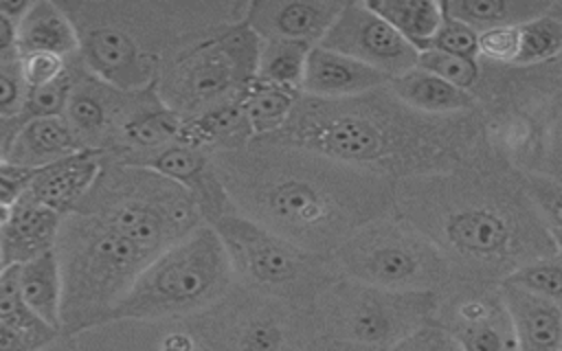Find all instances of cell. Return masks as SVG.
<instances>
[{
	"label": "cell",
	"mask_w": 562,
	"mask_h": 351,
	"mask_svg": "<svg viewBox=\"0 0 562 351\" xmlns=\"http://www.w3.org/2000/svg\"><path fill=\"white\" fill-rule=\"evenodd\" d=\"M443 254L450 287H496L516 268L562 254L525 178L485 140L457 167L395 182L393 213Z\"/></svg>",
	"instance_id": "1"
},
{
	"label": "cell",
	"mask_w": 562,
	"mask_h": 351,
	"mask_svg": "<svg viewBox=\"0 0 562 351\" xmlns=\"http://www.w3.org/2000/svg\"><path fill=\"white\" fill-rule=\"evenodd\" d=\"M211 162L239 215L316 254L393 213V180L314 151L250 138Z\"/></svg>",
	"instance_id": "2"
},
{
	"label": "cell",
	"mask_w": 562,
	"mask_h": 351,
	"mask_svg": "<svg viewBox=\"0 0 562 351\" xmlns=\"http://www.w3.org/2000/svg\"><path fill=\"white\" fill-rule=\"evenodd\" d=\"M259 140L321 154L393 182L441 173L481 143L479 107L424 114L404 105L386 83L345 99L299 94L285 125Z\"/></svg>",
	"instance_id": "3"
},
{
	"label": "cell",
	"mask_w": 562,
	"mask_h": 351,
	"mask_svg": "<svg viewBox=\"0 0 562 351\" xmlns=\"http://www.w3.org/2000/svg\"><path fill=\"white\" fill-rule=\"evenodd\" d=\"M77 35V61L121 88L154 86L160 64L202 33L244 20L239 0H59Z\"/></svg>",
	"instance_id": "4"
},
{
	"label": "cell",
	"mask_w": 562,
	"mask_h": 351,
	"mask_svg": "<svg viewBox=\"0 0 562 351\" xmlns=\"http://www.w3.org/2000/svg\"><path fill=\"white\" fill-rule=\"evenodd\" d=\"M485 145L520 173L560 178L562 61L501 66L479 59L472 88Z\"/></svg>",
	"instance_id": "5"
},
{
	"label": "cell",
	"mask_w": 562,
	"mask_h": 351,
	"mask_svg": "<svg viewBox=\"0 0 562 351\" xmlns=\"http://www.w3.org/2000/svg\"><path fill=\"white\" fill-rule=\"evenodd\" d=\"M55 254L61 276L59 331L66 338L105 325L112 307L154 259L108 224L81 213L61 217Z\"/></svg>",
	"instance_id": "6"
},
{
	"label": "cell",
	"mask_w": 562,
	"mask_h": 351,
	"mask_svg": "<svg viewBox=\"0 0 562 351\" xmlns=\"http://www.w3.org/2000/svg\"><path fill=\"white\" fill-rule=\"evenodd\" d=\"M72 213L97 217L151 257L204 224L193 197L169 178L101 158L99 173Z\"/></svg>",
	"instance_id": "7"
},
{
	"label": "cell",
	"mask_w": 562,
	"mask_h": 351,
	"mask_svg": "<svg viewBox=\"0 0 562 351\" xmlns=\"http://www.w3.org/2000/svg\"><path fill=\"white\" fill-rule=\"evenodd\" d=\"M235 283L226 250L209 224L156 254L112 307L108 322L187 318Z\"/></svg>",
	"instance_id": "8"
},
{
	"label": "cell",
	"mask_w": 562,
	"mask_h": 351,
	"mask_svg": "<svg viewBox=\"0 0 562 351\" xmlns=\"http://www.w3.org/2000/svg\"><path fill=\"white\" fill-rule=\"evenodd\" d=\"M261 39L244 20L215 26L176 48L158 68V99L184 121L239 101L257 77Z\"/></svg>",
	"instance_id": "9"
},
{
	"label": "cell",
	"mask_w": 562,
	"mask_h": 351,
	"mask_svg": "<svg viewBox=\"0 0 562 351\" xmlns=\"http://www.w3.org/2000/svg\"><path fill=\"white\" fill-rule=\"evenodd\" d=\"M200 351H301L318 333L312 307L233 283L215 303L182 318Z\"/></svg>",
	"instance_id": "10"
},
{
	"label": "cell",
	"mask_w": 562,
	"mask_h": 351,
	"mask_svg": "<svg viewBox=\"0 0 562 351\" xmlns=\"http://www.w3.org/2000/svg\"><path fill=\"white\" fill-rule=\"evenodd\" d=\"M220 237L237 283L312 307L340 276L329 254L299 248L281 235L250 222L235 208L209 224Z\"/></svg>",
	"instance_id": "11"
},
{
	"label": "cell",
	"mask_w": 562,
	"mask_h": 351,
	"mask_svg": "<svg viewBox=\"0 0 562 351\" xmlns=\"http://www.w3.org/2000/svg\"><path fill=\"white\" fill-rule=\"evenodd\" d=\"M329 257L340 276L393 292L443 294L452 285L435 244L395 215L360 226Z\"/></svg>",
	"instance_id": "12"
},
{
	"label": "cell",
	"mask_w": 562,
	"mask_h": 351,
	"mask_svg": "<svg viewBox=\"0 0 562 351\" xmlns=\"http://www.w3.org/2000/svg\"><path fill=\"white\" fill-rule=\"evenodd\" d=\"M437 292H393L338 276L312 305L323 338L386 351L435 318Z\"/></svg>",
	"instance_id": "13"
},
{
	"label": "cell",
	"mask_w": 562,
	"mask_h": 351,
	"mask_svg": "<svg viewBox=\"0 0 562 351\" xmlns=\"http://www.w3.org/2000/svg\"><path fill=\"white\" fill-rule=\"evenodd\" d=\"M316 46L351 57L386 79L413 70L419 57V53L375 15L364 0L342 2L336 20Z\"/></svg>",
	"instance_id": "14"
},
{
	"label": "cell",
	"mask_w": 562,
	"mask_h": 351,
	"mask_svg": "<svg viewBox=\"0 0 562 351\" xmlns=\"http://www.w3.org/2000/svg\"><path fill=\"white\" fill-rule=\"evenodd\" d=\"M461 351H518L514 327L496 287H450L439 294L432 318Z\"/></svg>",
	"instance_id": "15"
},
{
	"label": "cell",
	"mask_w": 562,
	"mask_h": 351,
	"mask_svg": "<svg viewBox=\"0 0 562 351\" xmlns=\"http://www.w3.org/2000/svg\"><path fill=\"white\" fill-rule=\"evenodd\" d=\"M72 86L64 107V121L81 149L103 156L114 132L134 110L140 90L114 88L90 75L72 55Z\"/></svg>",
	"instance_id": "16"
},
{
	"label": "cell",
	"mask_w": 562,
	"mask_h": 351,
	"mask_svg": "<svg viewBox=\"0 0 562 351\" xmlns=\"http://www.w3.org/2000/svg\"><path fill=\"white\" fill-rule=\"evenodd\" d=\"M134 167L151 169L180 184L193 197L204 224H211L224 213L233 211L228 195L213 169L211 154L204 149L173 140L162 149L145 156Z\"/></svg>",
	"instance_id": "17"
},
{
	"label": "cell",
	"mask_w": 562,
	"mask_h": 351,
	"mask_svg": "<svg viewBox=\"0 0 562 351\" xmlns=\"http://www.w3.org/2000/svg\"><path fill=\"white\" fill-rule=\"evenodd\" d=\"M340 0H250L244 22L261 39L316 46L340 11Z\"/></svg>",
	"instance_id": "18"
},
{
	"label": "cell",
	"mask_w": 562,
	"mask_h": 351,
	"mask_svg": "<svg viewBox=\"0 0 562 351\" xmlns=\"http://www.w3.org/2000/svg\"><path fill=\"white\" fill-rule=\"evenodd\" d=\"M99 167L101 154L88 149L59 158L50 165L35 169L26 195L37 204L59 213L61 217L70 215L92 186Z\"/></svg>",
	"instance_id": "19"
},
{
	"label": "cell",
	"mask_w": 562,
	"mask_h": 351,
	"mask_svg": "<svg viewBox=\"0 0 562 351\" xmlns=\"http://www.w3.org/2000/svg\"><path fill=\"white\" fill-rule=\"evenodd\" d=\"M61 215L37 204L26 193L9 206V217L0 228L2 268L22 265L55 248Z\"/></svg>",
	"instance_id": "20"
},
{
	"label": "cell",
	"mask_w": 562,
	"mask_h": 351,
	"mask_svg": "<svg viewBox=\"0 0 562 351\" xmlns=\"http://www.w3.org/2000/svg\"><path fill=\"white\" fill-rule=\"evenodd\" d=\"M386 81L389 79L384 75L351 57L312 46L303 68L301 94L318 99H345L380 88Z\"/></svg>",
	"instance_id": "21"
},
{
	"label": "cell",
	"mask_w": 562,
	"mask_h": 351,
	"mask_svg": "<svg viewBox=\"0 0 562 351\" xmlns=\"http://www.w3.org/2000/svg\"><path fill=\"white\" fill-rule=\"evenodd\" d=\"M498 292L507 307L518 351H562V309L558 301L529 294L509 283Z\"/></svg>",
	"instance_id": "22"
},
{
	"label": "cell",
	"mask_w": 562,
	"mask_h": 351,
	"mask_svg": "<svg viewBox=\"0 0 562 351\" xmlns=\"http://www.w3.org/2000/svg\"><path fill=\"white\" fill-rule=\"evenodd\" d=\"M18 57L31 53H53L59 57L77 55V35L55 0H31L15 22Z\"/></svg>",
	"instance_id": "23"
},
{
	"label": "cell",
	"mask_w": 562,
	"mask_h": 351,
	"mask_svg": "<svg viewBox=\"0 0 562 351\" xmlns=\"http://www.w3.org/2000/svg\"><path fill=\"white\" fill-rule=\"evenodd\" d=\"M83 151L64 116L31 118L20 125L2 160L40 169L59 158Z\"/></svg>",
	"instance_id": "24"
},
{
	"label": "cell",
	"mask_w": 562,
	"mask_h": 351,
	"mask_svg": "<svg viewBox=\"0 0 562 351\" xmlns=\"http://www.w3.org/2000/svg\"><path fill=\"white\" fill-rule=\"evenodd\" d=\"M252 132L246 121L241 99L213 107L195 118L184 121L178 140L209 154L241 149L250 143Z\"/></svg>",
	"instance_id": "25"
},
{
	"label": "cell",
	"mask_w": 562,
	"mask_h": 351,
	"mask_svg": "<svg viewBox=\"0 0 562 351\" xmlns=\"http://www.w3.org/2000/svg\"><path fill=\"white\" fill-rule=\"evenodd\" d=\"M386 88L404 105L424 114H457L476 107L472 92L459 90L417 66L400 77L389 79Z\"/></svg>",
	"instance_id": "26"
},
{
	"label": "cell",
	"mask_w": 562,
	"mask_h": 351,
	"mask_svg": "<svg viewBox=\"0 0 562 351\" xmlns=\"http://www.w3.org/2000/svg\"><path fill=\"white\" fill-rule=\"evenodd\" d=\"M555 0H443L446 18L463 22L476 33L503 26H520L553 7Z\"/></svg>",
	"instance_id": "27"
},
{
	"label": "cell",
	"mask_w": 562,
	"mask_h": 351,
	"mask_svg": "<svg viewBox=\"0 0 562 351\" xmlns=\"http://www.w3.org/2000/svg\"><path fill=\"white\" fill-rule=\"evenodd\" d=\"M18 268V287L24 305L46 325L59 329L61 276L55 248Z\"/></svg>",
	"instance_id": "28"
},
{
	"label": "cell",
	"mask_w": 562,
	"mask_h": 351,
	"mask_svg": "<svg viewBox=\"0 0 562 351\" xmlns=\"http://www.w3.org/2000/svg\"><path fill=\"white\" fill-rule=\"evenodd\" d=\"M364 4L417 53L430 46L443 20L441 2L432 0H364Z\"/></svg>",
	"instance_id": "29"
},
{
	"label": "cell",
	"mask_w": 562,
	"mask_h": 351,
	"mask_svg": "<svg viewBox=\"0 0 562 351\" xmlns=\"http://www.w3.org/2000/svg\"><path fill=\"white\" fill-rule=\"evenodd\" d=\"M299 94V90L281 88L255 77L241 97V107L252 138L277 134L285 125Z\"/></svg>",
	"instance_id": "30"
},
{
	"label": "cell",
	"mask_w": 562,
	"mask_h": 351,
	"mask_svg": "<svg viewBox=\"0 0 562 351\" xmlns=\"http://www.w3.org/2000/svg\"><path fill=\"white\" fill-rule=\"evenodd\" d=\"M562 50V2L518 26V53L512 66H538L558 59Z\"/></svg>",
	"instance_id": "31"
},
{
	"label": "cell",
	"mask_w": 562,
	"mask_h": 351,
	"mask_svg": "<svg viewBox=\"0 0 562 351\" xmlns=\"http://www.w3.org/2000/svg\"><path fill=\"white\" fill-rule=\"evenodd\" d=\"M310 48L312 46L303 42H285V39L261 42L257 77L268 83L301 92V79H303V68H305Z\"/></svg>",
	"instance_id": "32"
},
{
	"label": "cell",
	"mask_w": 562,
	"mask_h": 351,
	"mask_svg": "<svg viewBox=\"0 0 562 351\" xmlns=\"http://www.w3.org/2000/svg\"><path fill=\"white\" fill-rule=\"evenodd\" d=\"M501 283H509L529 294L560 303V298H562V254L533 259V261L516 268Z\"/></svg>",
	"instance_id": "33"
},
{
	"label": "cell",
	"mask_w": 562,
	"mask_h": 351,
	"mask_svg": "<svg viewBox=\"0 0 562 351\" xmlns=\"http://www.w3.org/2000/svg\"><path fill=\"white\" fill-rule=\"evenodd\" d=\"M527 195L551 237L562 244V182L544 173H522Z\"/></svg>",
	"instance_id": "34"
},
{
	"label": "cell",
	"mask_w": 562,
	"mask_h": 351,
	"mask_svg": "<svg viewBox=\"0 0 562 351\" xmlns=\"http://www.w3.org/2000/svg\"><path fill=\"white\" fill-rule=\"evenodd\" d=\"M70 86H72V61L68 57V68L61 77H57L46 86L26 90L22 112L18 114L20 123H26L31 118H44V116H64Z\"/></svg>",
	"instance_id": "35"
},
{
	"label": "cell",
	"mask_w": 562,
	"mask_h": 351,
	"mask_svg": "<svg viewBox=\"0 0 562 351\" xmlns=\"http://www.w3.org/2000/svg\"><path fill=\"white\" fill-rule=\"evenodd\" d=\"M417 68L443 79L446 83L472 92L479 79V59H468V57H457L439 50H422L417 57Z\"/></svg>",
	"instance_id": "36"
},
{
	"label": "cell",
	"mask_w": 562,
	"mask_h": 351,
	"mask_svg": "<svg viewBox=\"0 0 562 351\" xmlns=\"http://www.w3.org/2000/svg\"><path fill=\"white\" fill-rule=\"evenodd\" d=\"M59 338H64L61 331L44 320L29 325H0V351H42Z\"/></svg>",
	"instance_id": "37"
},
{
	"label": "cell",
	"mask_w": 562,
	"mask_h": 351,
	"mask_svg": "<svg viewBox=\"0 0 562 351\" xmlns=\"http://www.w3.org/2000/svg\"><path fill=\"white\" fill-rule=\"evenodd\" d=\"M518 53V26L481 31L476 35V59L512 66Z\"/></svg>",
	"instance_id": "38"
},
{
	"label": "cell",
	"mask_w": 562,
	"mask_h": 351,
	"mask_svg": "<svg viewBox=\"0 0 562 351\" xmlns=\"http://www.w3.org/2000/svg\"><path fill=\"white\" fill-rule=\"evenodd\" d=\"M476 35L479 33L474 29L443 15L441 26L437 29L428 48L439 50V53H448V55H457V57L476 59Z\"/></svg>",
	"instance_id": "39"
},
{
	"label": "cell",
	"mask_w": 562,
	"mask_h": 351,
	"mask_svg": "<svg viewBox=\"0 0 562 351\" xmlns=\"http://www.w3.org/2000/svg\"><path fill=\"white\" fill-rule=\"evenodd\" d=\"M18 64H20V75L24 86L26 90H31L61 77L68 68V57H59L53 53H31V55L18 57Z\"/></svg>",
	"instance_id": "40"
},
{
	"label": "cell",
	"mask_w": 562,
	"mask_h": 351,
	"mask_svg": "<svg viewBox=\"0 0 562 351\" xmlns=\"http://www.w3.org/2000/svg\"><path fill=\"white\" fill-rule=\"evenodd\" d=\"M386 351H461L459 342L435 320L417 327Z\"/></svg>",
	"instance_id": "41"
},
{
	"label": "cell",
	"mask_w": 562,
	"mask_h": 351,
	"mask_svg": "<svg viewBox=\"0 0 562 351\" xmlns=\"http://www.w3.org/2000/svg\"><path fill=\"white\" fill-rule=\"evenodd\" d=\"M26 86L20 75L18 61L0 64V118H13L22 112Z\"/></svg>",
	"instance_id": "42"
},
{
	"label": "cell",
	"mask_w": 562,
	"mask_h": 351,
	"mask_svg": "<svg viewBox=\"0 0 562 351\" xmlns=\"http://www.w3.org/2000/svg\"><path fill=\"white\" fill-rule=\"evenodd\" d=\"M35 176V169L0 160V204L13 206L26 191Z\"/></svg>",
	"instance_id": "43"
},
{
	"label": "cell",
	"mask_w": 562,
	"mask_h": 351,
	"mask_svg": "<svg viewBox=\"0 0 562 351\" xmlns=\"http://www.w3.org/2000/svg\"><path fill=\"white\" fill-rule=\"evenodd\" d=\"M2 61H18V48H15V22L0 13V64Z\"/></svg>",
	"instance_id": "44"
},
{
	"label": "cell",
	"mask_w": 562,
	"mask_h": 351,
	"mask_svg": "<svg viewBox=\"0 0 562 351\" xmlns=\"http://www.w3.org/2000/svg\"><path fill=\"white\" fill-rule=\"evenodd\" d=\"M301 351H373V349H367V347H360V344H351V342H340V340H331V338H323V336H316L305 349Z\"/></svg>",
	"instance_id": "45"
},
{
	"label": "cell",
	"mask_w": 562,
	"mask_h": 351,
	"mask_svg": "<svg viewBox=\"0 0 562 351\" xmlns=\"http://www.w3.org/2000/svg\"><path fill=\"white\" fill-rule=\"evenodd\" d=\"M20 118L18 116H13V118H0V160L4 158V154H7V149H9V145H11V140H13V136H15V132L20 129Z\"/></svg>",
	"instance_id": "46"
},
{
	"label": "cell",
	"mask_w": 562,
	"mask_h": 351,
	"mask_svg": "<svg viewBox=\"0 0 562 351\" xmlns=\"http://www.w3.org/2000/svg\"><path fill=\"white\" fill-rule=\"evenodd\" d=\"M31 0H0V13L11 18L13 22L20 20V15L26 11Z\"/></svg>",
	"instance_id": "47"
},
{
	"label": "cell",
	"mask_w": 562,
	"mask_h": 351,
	"mask_svg": "<svg viewBox=\"0 0 562 351\" xmlns=\"http://www.w3.org/2000/svg\"><path fill=\"white\" fill-rule=\"evenodd\" d=\"M193 342L187 333H171L162 340V351H191Z\"/></svg>",
	"instance_id": "48"
},
{
	"label": "cell",
	"mask_w": 562,
	"mask_h": 351,
	"mask_svg": "<svg viewBox=\"0 0 562 351\" xmlns=\"http://www.w3.org/2000/svg\"><path fill=\"white\" fill-rule=\"evenodd\" d=\"M7 217H9V206H2V204H0V228L4 226Z\"/></svg>",
	"instance_id": "49"
},
{
	"label": "cell",
	"mask_w": 562,
	"mask_h": 351,
	"mask_svg": "<svg viewBox=\"0 0 562 351\" xmlns=\"http://www.w3.org/2000/svg\"><path fill=\"white\" fill-rule=\"evenodd\" d=\"M0 270H2V257H0Z\"/></svg>",
	"instance_id": "50"
}]
</instances>
